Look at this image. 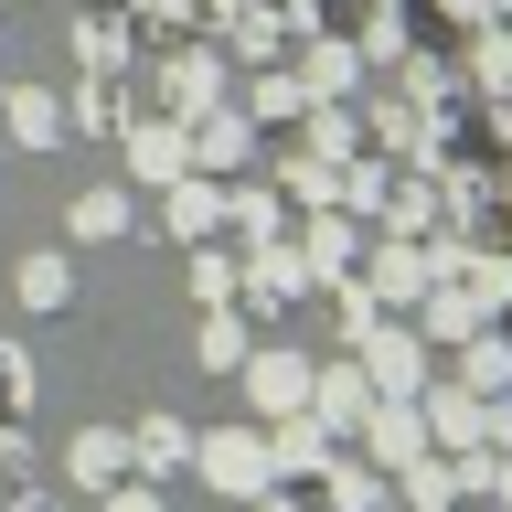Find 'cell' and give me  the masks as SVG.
<instances>
[{
    "label": "cell",
    "mask_w": 512,
    "mask_h": 512,
    "mask_svg": "<svg viewBox=\"0 0 512 512\" xmlns=\"http://www.w3.org/2000/svg\"><path fill=\"white\" fill-rule=\"evenodd\" d=\"M192 459H203V480H214V491H235V502L278 491V459H267V438H256V427H224V438H203Z\"/></svg>",
    "instance_id": "6da1fadb"
},
{
    "label": "cell",
    "mask_w": 512,
    "mask_h": 512,
    "mask_svg": "<svg viewBox=\"0 0 512 512\" xmlns=\"http://www.w3.org/2000/svg\"><path fill=\"white\" fill-rule=\"evenodd\" d=\"M299 416H310L320 438H342V427H374V374H352V363H342V374H310V406H299Z\"/></svg>",
    "instance_id": "7a4b0ae2"
},
{
    "label": "cell",
    "mask_w": 512,
    "mask_h": 512,
    "mask_svg": "<svg viewBox=\"0 0 512 512\" xmlns=\"http://www.w3.org/2000/svg\"><path fill=\"white\" fill-rule=\"evenodd\" d=\"M235 374H246L256 416H299V406H310V363H299V352H246Z\"/></svg>",
    "instance_id": "3957f363"
},
{
    "label": "cell",
    "mask_w": 512,
    "mask_h": 512,
    "mask_svg": "<svg viewBox=\"0 0 512 512\" xmlns=\"http://www.w3.org/2000/svg\"><path fill=\"white\" fill-rule=\"evenodd\" d=\"M128 459H139V470H182V459H192V427H182V416H139V438H128Z\"/></svg>",
    "instance_id": "277c9868"
},
{
    "label": "cell",
    "mask_w": 512,
    "mask_h": 512,
    "mask_svg": "<svg viewBox=\"0 0 512 512\" xmlns=\"http://www.w3.org/2000/svg\"><path fill=\"white\" fill-rule=\"evenodd\" d=\"M11 288H22V310H64V299H75V267H64V256H22Z\"/></svg>",
    "instance_id": "5b68a950"
},
{
    "label": "cell",
    "mask_w": 512,
    "mask_h": 512,
    "mask_svg": "<svg viewBox=\"0 0 512 512\" xmlns=\"http://www.w3.org/2000/svg\"><path fill=\"white\" fill-rule=\"evenodd\" d=\"M416 448H427V416H406V406H374V459H384V470H406Z\"/></svg>",
    "instance_id": "8992f818"
},
{
    "label": "cell",
    "mask_w": 512,
    "mask_h": 512,
    "mask_svg": "<svg viewBox=\"0 0 512 512\" xmlns=\"http://www.w3.org/2000/svg\"><path fill=\"white\" fill-rule=\"evenodd\" d=\"M64 470H75V480H118L128 470V438H118V427H86V438L64 448Z\"/></svg>",
    "instance_id": "52a82bcc"
},
{
    "label": "cell",
    "mask_w": 512,
    "mask_h": 512,
    "mask_svg": "<svg viewBox=\"0 0 512 512\" xmlns=\"http://www.w3.org/2000/svg\"><path fill=\"white\" fill-rule=\"evenodd\" d=\"M320 491H331V512H384V480L352 470V459H331V480H320Z\"/></svg>",
    "instance_id": "ba28073f"
},
{
    "label": "cell",
    "mask_w": 512,
    "mask_h": 512,
    "mask_svg": "<svg viewBox=\"0 0 512 512\" xmlns=\"http://www.w3.org/2000/svg\"><path fill=\"white\" fill-rule=\"evenodd\" d=\"M118 224H128V192H86V203H75V235H86V246L118 235Z\"/></svg>",
    "instance_id": "9c48e42d"
},
{
    "label": "cell",
    "mask_w": 512,
    "mask_h": 512,
    "mask_svg": "<svg viewBox=\"0 0 512 512\" xmlns=\"http://www.w3.org/2000/svg\"><path fill=\"white\" fill-rule=\"evenodd\" d=\"M363 363H374V384H416V352H406V331H374V352H363Z\"/></svg>",
    "instance_id": "30bf717a"
},
{
    "label": "cell",
    "mask_w": 512,
    "mask_h": 512,
    "mask_svg": "<svg viewBox=\"0 0 512 512\" xmlns=\"http://www.w3.org/2000/svg\"><path fill=\"white\" fill-rule=\"evenodd\" d=\"M203 363L235 374V363H246V331H235V320H203Z\"/></svg>",
    "instance_id": "8fae6325"
},
{
    "label": "cell",
    "mask_w": 512,
    "mask_h": 512,
    "mask_svg": "<svg viewBox=\"0 0 512 512\" xmlns=\"http://www.w3.org/2000/svg\"><path fill=\"white\" fill-rule=\"evenodd\" d=\"M288 288H299V267H278V256H256V267H246V299H267V310H278Z\"/></svg>",
    "instance_id": "7c38bea8"
},
{
    "label": "cell",
    "mask_w": 512,
    "mask_h": 512,
    "mask_svg": "<svg viewBox=\"0 0 512 512\" xmlns=\"http://www.w3.org/2000/svg\"><path fill=\"white\" fill-rule=\"evenodd\" d=\"M448 491H459L448 470H416V459H406V502H416V512H448Z\"/></svg>",
    "instance_id": "4fadbf2b"
},
{
    "label": "cell",
    "mask_w": 512,
    "mask_h": 512,
    "mask_svg": "<svg viewBox=\"0 0 512 512\" xmlns=\"http://www.w3.org/2000/svg\"><path fill=\"white\" fill-rule=\"evenodd\" d=\"M214 224V192H171V235H203Z\"/></svg>",
    "instance_id": "5bb4252c"
},
{
    "label": "cell",
    "mask_w": 512,
    "mask_h": 512,
    "mask_svg": "<svg viewBox=\"0 0 512 512\" xmlns=\"http://www.w3.org/2000/svg\"><path fill=\"white\" fill-rule=\"evenodd\" d=\"M107 512H160V491H150V480H118V491H107Z\"/></svg>",
    "instance_id": "9a60e30c"
},
{
    "label": "cell",
    "mask_w": 512,
    "mask_h": 512,
    "mask_svg": "<svg viewBox=\"0 0 512 512\" xmlns=\"http://www.w3.org/2000/svg\"><path fill=\"white\" fill-rule=\"evenodd\" d=\"M246 512H288V502H278V491H256V502H246Z\"/></svg>",
    "instance_id": "2e32d148"
}]
</instances>
